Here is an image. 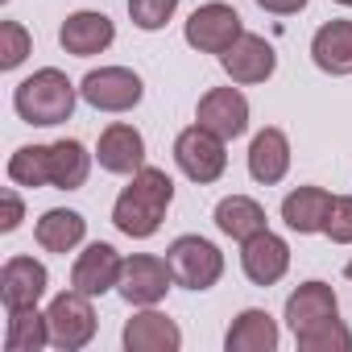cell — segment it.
<instances>
[{"label":"cell","instance_id":"cell-1","mask_svg":"<svg viewBox=\"0 0 352 352\" xmlns=\"http://www.w3.org/2000/svg\"><path fill=\"white\" fill-rule=\"evenodd\" d=\"M174 199V183L170 174L157 170V166H141L133 174V183L116 195V208H112V224L133 236V241H149L162 220H166V208Z\"/></svg>","mask_w":352,"mask_h":352},{"label":"cell","instance_id":"cell-2","mask_svg":"<svg viewBox=\"0 0 352 352\" xmlns=\"http://www.w3.org/2000/svg\"><path fill=\"white\" fill-rule=\"evenodd\" d=\"M75 83L58 71V67H42L34 71L30 79L17 83L13 91V108L25 124H38V129H50V124H63L71 120L75 112Z\"/></svg>","mask_w":352,"mask_h":352},{"label":"cell","instance_id":"cell-3","mask_svg":"<svg viewBox=\"0 0 352 352\" xmlns=\"http://www.w3.org/2000/svg\"><path fill=\"white\" fill-rule=\"evenodd\" d=\"M166 261L174 270V282L187 290H212L224 274V253L204 236H179L166 249Z\"/></svg>","mask_w":352,"mask_h":352},{"label":"cell","instance_id":"cell-4","mask_svg":"<svg viewBox=\"0 0 352 352\" xmlns=\"http://www.w3.org/2000/svg\"><path fill=\"white\" fill-rule=\"evenodd\" d=\"M174 162H179V170L187 174L191 183H216L224 166H228V153H224V137H216L212 129L204 124H191L179 133V141H174Z\"/></svg>","mask_w":352,"mask_h":352},{"label":"cell","instance_id":"cell-5","mask_svg":"<svg viewBox=\"0 0 352 352\" xmlns=\"http://www.w3.org/2000/svg\"><path fill=\"white\" fill-rule=\"evenodd\" d=\"M46 319H50V344L63 348V352H75V348L91 344V336H96L91 294H83V290H75V286L63 290V294L50 302Z\"/></svg>","mask_w":352,"mask_h":352},{"label":"cell","instance_id":"cell-6","mask_svg":"<svg viewBox=\"0 0 352 352\" xmlns=\"http://www.w3.org/2000/svg\"><path fill=\"white\" fill-rule=\"evenodd\" d=\"M79 96L96 112H129V108L141 104L145 87H141L137 71H129V67H100V71H87L83 75Z\"/></svg>","mask_w":352,"mask_h":352},{"label":"cell","instance_id":"cell-7","mask_svg":"<svg viewBox=\"0 0 352 352\" xmlns=\"http://www.w3.org/2000/svg\"><path fill=\"white\" fill-rule=\"evenodd\" d=\"M170 282H174V270H170L166 257L133 253V257H124V265H120L116 290H120V298L133 302V307H157V302L166 298Z\"/></svg>","mask_w":352,"mask_h":352},{"label":"cell","instance_id":"cell-8","mask_svg":"<svg viewBox=\"0 0 352 352\" xmlns=\"http://www.w3.org/2000/svg\"><path fill=\"white\" fill-rule=\"evenodd\" d=\"M241 34H245V25H241L236 9H232V5H220V0H212V5H199V9L191 13L187 30H183L187 46L199 50V54H224Z\"/></svg>","mask_w":352,"mask_h":352},{"label":"cell","instance_id":"cell-9","mask_svg":"<svg viewBox=\"0 0 352 352\" xmlns=\"http://www.w3.org/2000/svg\"><path fill=\"white\" fill-rule=\"evenodd\" d=\"M241 270H245V278L253 286H274L290 270V245L265 228V232L241 241Z\"/></svg>","mask_w":352,"mask_h":352},{"label":"cell","instance_id":"cell-10","mask_svg":"<svg viewBox=\"0 0 352 352\" xmlns=\"http://www.w3.org/2000/svg\"><path fill=\"white\" fill-rule=\"evenodd\" d=\"M220 67L228 71V79L232 83H265L270 75H274V67H278V54H274V46L265 42V38H257V34H241L224 54H220Z\"/></svg>","mask_w":352,"mask_h":352},{"label":"cell","instance_id":"cell-11","mask_svg":"<svg viewBox=\"0 0 352 352\" xmlns=\"http://www.w3.org/2000/svg\"><path fill=\"white\" fill-rule=\"evenodd\" d=\"M195 120H199L204 129H212L216 137L236 141V137H245V129H249V100H245L236 87H212V91L199 100Z\"/></svg>","mask_w":352,"mask_h":352},{"label":"cell","instance_id":"cell-12","mask_svg":"<svg viewBox=\"0 0 352 352\" xmlns=\"http://www.w3.org/2000/svg\"><path fill=\"white\" fill-rule=\"evenodd\" d=\"M46 286H50V274L34 257H9L5 270H0V298H5V311L38 307V298L46 294Z\"/></svg>","mask_w":352,"mask_h":352},{"label":"cell","instance_id":"cell-13","mask_svg":"<svg viewBox=\"0 0 352 352\" xmlns=\"http://www.w3.org/2000/svg\"><path fill=\"white\" fill-rule=\"evenodd\" d=\"M120 265H124V257L112 249V245H104V241H96V245H87L83 253H79V261H75V270H71V286L75 290H83V294H108L116 282H120Z\"/></svg>","mask_w":352,"mask_h":352},{"label":"cell","instance_id":"cell-14","mask_svg":"<svg viewBox=\"0 0 352 352\" xmlns=\"http://www.w3.org/2000/svg\"><path fill=\"white\" fill-rule=\"evenodd\" d=\"M336 315H340V302H336V290L327 282H302L286 298V323H290L294 336L311 331V327H319V323H327Z\"/></svg>","mask_w":352,"mask_h":352},{"label":"cell","instance_id":"cell-15","mask_svg":"<svg viewBox=\"0 0 352 352\" xmlns=\"http://www.w3.org/2000/svg\"><path fill=\"white\" fill-rule=\"evenodd\" d=\"M116 38V25L104 17V13H71L58 30V42L67 54L75 58H91V54H104Z\"/></svg>","mask_w":352,"mask_h":352},{"label":"cell","instance_id":"cell-16","mask_svg":"<svg viewBox=\"0 0 352 352\" xmlns=\"http://www.w3.org/2000/svg\"><path fill=\"white\" fill-rule=\"evenodd\" d=\"M96 157L108 174H137L145 166V137L133 124H108L100 133Z\"/></svg>","mask_w":352,"mask_h":352},{"label":"cell","instance_id":"cell-17","mask_svg":"<svg viewBox=\"0 0 352 352\" xmlns=\"http://www.w3.org/2000/svg\"><path fill=\"white\" fill-rule=\"evenodd\" d=\"M290 170V141L282 129H261L249 145V174L261 183V187H274L286 179Z\"/></svg>","mask_w":352,"mask_h":352},{"label":"cell","instance_id":"cell-18","mask_svg":"<svg viewBox=\"0 0 352 352\" xmlns=\"http://www.w3.org/2000/svg\"><path fill=\"white\" fill-rule=\"evenodd\" d=\"M327 212H331V195L323 187H294L286 199H282V220L290 232L298 236H311V232H323L327 228Z\"/></svg>","mask_w":352,"mask_h":352},{"label":"cell","instance_id":"cell-19","mask_svg":"<svg viewBox=\"0 0 352 352\" xmlns=\"http://www.w3.org/2000/svg\"><path fill=\"white\" fill-rule=\"evenodd\" d=\"M183 344V331L162 311H141L124 323V348L129 352H174Z\"/></svg>","mask_w":352,"mask_h":352},{"label":"cell","instance_id":"cell-20","mask_svg":"<svg viewBox=\"0 0 352 352\" xmlns=\"http://www.w3.org/2000/svg\"><path fill=\"white\" fill-rule=\"evenodd\" d=\"M311 58L323 75H352V21H327L311 38Z\"/></svg>","mask_w":352,"mask_h":352},{"label":"cell","instance_id":"cell-21","mask_svg":"<svg viewBox=\"0 0 352 352\" xmlns=\"http://www.w3.org/2000/svg\"><path fill=\"white\" fill-rule=\"evenodd\" d=\"M224 348L228 352H274L278 348V323H274V315L257 311V307L241 311L236 323L224 336Z\"/></svg>","mask_w":352,"mask_h":352},{"label":"cell","instance_id":"cell-22","mask_svg":"<svg viewBox=\"0 0 352 352\" xmlns=\"http://www.w3.org/2000/svg\"><path fill=\"white\" fill-rule=\"evenodd\" d=\"M34 236H38V245H42L46 253H63V257H67L75 245H83L87 220H83L79 212H71V208H50V212L38 220Z\"/></svg>","mask_w":352,"mask_h":352},{"label":"cell","instance_id":"cell-23","mask_svg":"<svg viewBox=\"0 0 352 352\" xmlns=\"http://www.w3.org/2000/svg\"><path fill=\"white\" fill-rule=\"evenodd\" d=\"M91 174V153L75 141V137H63L50 145V187L58 191H79Z\"/></svg>","mask_w":352,"mask_h":352},{"label":"cell","instance_id":"cell-24","mask_svg":"<svg viewBox=\"0 0 352 352\" xmlns=\"http://www.w3.org/2000/svg\"><path fill=\"white\" fill-rule=\"evenodd\" d=\"M216 228L232 241H249V236L265 232V208L249 195H228L216 208Z\"/></svg>","mask_w":352,"mask_h":352},{"label":"cell","instance_id":"cell-25","mask_svg":"<svg viewBox=\"0 0 352 352\" xmlns=\"http://www.w3.org/2000/svg\"><path fill=\"white\" fill-rule=\"evenodd\" d=\"M46 344H50V319L38 307L9 311V331H5V348L9 352H42Z\"/></svg>","mask_w":352,"mask_h":352},{"label":"cell","instance_id":"cell-26","mask_svg":"<svg viewBox=\"0 0 352 352\" xmlns=\"http://www.w3.org/2000/svg\"><path fill=\"white\" fill-rule=\"evenodd\" d=\"M9 179L17 187H50V145H21L9 157Z\"/></svg>","mask_w":352,"mask_h":352},{"label":"cell","instance_id":"cell-27","mask_svg":"<svg viewBox=\"0 0 352 352\" xmlns=\"http://www.w3.org/2000/svg\"><path fill=\"white\" fill-rule=\"evenodd\" d=\"M294 340H298L302 352H348L352 348V331L340 323V315L319 323V327H311V331H298Z\"/></svg>","mask_w":352,"mask_h":352},{"label":"cell","instance_id":"cell-28","mask_svg":"<svg viewBox=\"0 0 352 352\" xmlns=\"http://www.w3.org/2000/svg\"><path fill=\"white\" fill-rule=\"evenodd\" d=\"M30 30L21 21H0V71H13L30 54Z\"/></svg>","mask_w":352,"mask_h":352},{"label":"cell","instance_id":"cell-29","mask_svg":"<svg viewBox=\"0 0 352 352\" xmlns=\"http://www.w3.org/2000/svg\"><path fill=\"white\" fill-rule=\"evenodd\" d=\"M174 9H179V0H129V17H133V25L145 30V34L162 30V25L174 17Z\"/></svg>","mask_w":352,"mask_h":352},{"label":"cell","instance_id":"cell-30","mask_svg":"<svg viewBox=\"0 0 352 352\" xmlns=\"http://www.w3.org/2000/svg\"><path fill=\"white\" fill-rule=\"evenodd\" d=\"M336 245H352V195H331V212H327V228H323Z\"/></svg>","mask_w":352,"mask_h":352},{"label":"cell","instance_id":"cell-31","mask_svg":"<svg viewBox=\"0 0 352 352\" xmlns=\"http://www.w3.org/2000/svg\"><path fill=\"white\" fill-rule=\"evenodd\" d=\"M21 216H25V208L17 199V191H5V220H0V232H17L21 228Z\"/></svg>","mask_w":352,"mask_h":352},{"label":"cell","instance_id":"cell-32","mask_svg":"<svg viewBox=\"0 0 352 352\" xmlns=\"http://www.w3.org/2000/svg\"><path fill=\"white\" fill-rule=\"evenodd\" d=\"M257 5L274 17H290V13H302L307 9V0H257Z\"/></svg>","mask_w":352,"mask_h":352},{"label":"cell","instance_id":"cell-33","mask_svg":"<svg viewBox=\"0 0 352 352\" xmlns=\"http://www.w3.org/2000/svg\"><path fill=\"white\" fill-rule=\"evenodd\" d=\"M344 274H348V282H352V261H348V265H344Z\"/></svg>","mask_w":352,"mask_h":352},{"label":"cell","instance_id":"cell-34","mask_svg":"<svg viewBox=\"0 0 352 352\" xmlns=\"http://www.w3.org/2000/svg\"><path fill=\"white\" fill-rule=\"evenodd\" d=\"M340 5H348V9H352V0H340Z\"/></svg>","mask_w":352,"mask_h":352}]
</instances>
